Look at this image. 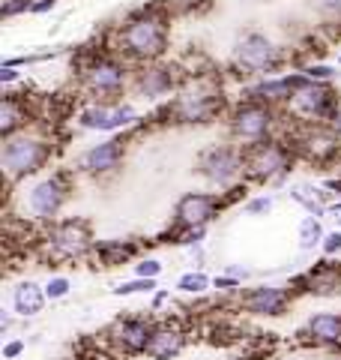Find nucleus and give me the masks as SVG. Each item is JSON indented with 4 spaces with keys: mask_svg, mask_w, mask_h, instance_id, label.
<instances>
[{
    "mask_svg": "<svg viewBox=\"0 0 341 360\" xmlns=\"http://www.w3.org/2000/svg\"><path fill=\"white\" fill-rule=\"evenodd\" d=\"M123 160H126V139H105L87 148L81 156L75 160V174H84V177H111L120 172Z\"/></svg>",
    "mask_w": 341,
    "mask_h": 360,
    "instance_id": "a211bd4d",
    "label": "nucleus"
},
{
    "mask_svg": "<svg viewBox=\"0 0 341 360\" xmlns=\"http://www.w3.org/2000/svg\"><path fill=\"white\" fill-rule=\"evenodd\" d=\"M300 336L314 348H341V312H314L302 324Z\"/></svg>",
    "mask_w": 341,
    "mask_h": 360,
    "instance_id": "4be33fe9",
    "label": "nucleus"
},
{
    "mask_svg": "<svg viewBox=\"0 0 341 360\" xmlns=\"http://www.w3.org/2000/svg\"><path fill=\"white\" fill-rule=\"evenodd\" d=\"M312 6L317 9V15L326 21H341V0H312Z\"/></svg>",
    "mask_w": 341,
    "mask_h": 360,
    "instance_id": "f704fd0d",
    "label": "nucleus"
},
{
    "mask_svg": "<svg viewBox=\"0 0 341 360\" xmlns=\"http://www.w3.org/2000/svg\"><path fill=\"white\" fill-rule=\"evenodd\" d=\"M227 111H231V103L219 84L203 75H189L180 94L162 105V117L174 127H207L213 120L227 117Z\"/></svg>",
    "mask_w": 341,
    "mask_h": 360,
    "instance_id": "f03ea898",
    "label": "nucleus"
},
{
    "mask_svg": "<svg viewBox=\"0 0 341 360\" xmlns=\"http://www.w3.org/2000/svg\"><path fill=\"white\" fill-rule=\"evenodd\" d=\"M213 288L215 291H231V295H240L243 283H240V279H234V276H227V274H222V276H213Z\"/></svg>",
    "mask_w": 341,
    "mask_h": 360,
    "instance_id": "4c0bfd02",
    "label": "nucleus"
},
{
    "mask_svg": "<svg viewBox=\"0 0 341 360\" xmlns=\"http://www.w3.org/2000/svg\"><path fill=\"white\" fill-rule=\"evenodd\" d=\"M39 255L48 264H63V262H81V258L93 255V229L87 219H57L51 225H45L39 234Z\"/></svg>",
    "mask_w": 341,
    "mask_h": 360,
    "instance_id": "0eeeda50",
    "label": "nucleus"
},
{
    "mask_svg": "<svg viewBox=\"0 0 341 360\" xmlns=\"http://www.w3.org/2000/svg\"><path fill=\"white\" fill-rule=\"evenodd\" d=\"M156 328V319L150 315H117L108 330H105V342L111 345L114 354L123 357H144L147 342H150V333Z\"/></svg>",
    "mask_w": 341,
    "mask_h": 360,
    "instance_id": "2eb2a0df",
    "label": "nucleus"
},
{
    "mask_svg": "<svg viewBox=\"0 0 341 360\" xmlns=\"http://www.w3.org/2000/svg\"><path fill=\"white\" fill-rule=\"evenodd\" d=\"M69 172H51L39 180H33L25 193V210L30 222L51 225L60 217V210L69 201Z\"/></svg>",
    "mask_w": 341,
    "mask_h": 360,
    "instance_id": "9b49d317",
    "label": "nucleus"
},
{
    "mask_svg": "<svg viewBox=\"0 0 341 360\" xmlns=\"http://www.w3.org/2000/svg\"><path fill=\"white\" fill-rule=\"evenodd\" d=\"M293 96L284 105V117L293 123H333L341 115V96L333 84L312 82L305 72H290Z\"/></svg>",
    "mask_w": 341,
    "mask_h": 360,
    "instance_id": "39448f33",
    "label": "nucleus"
},
{
    "mask_svg": "<svg viewBox=\"0 0 341 360\" xmlns=\"http://www.w3.org/2000/svg\"><path fill=\"white\" fill-rule=\"evenodd\" d=\"M180 295H207V291L213 288V276H207L203 270H186L183 276L177 279V285H174Z\"/></svg>",
    "mask_w": 341,
    "mask_h": 360,
    "instance_id": "bb28decb",
    "label": "nucleus"
},
{
    "mask_svg": "<svg viewBox=\"0 0 341 360\" xmlns=\"http://www.w3.org/2000/svg\"><path fill=\"white\" fill-rule=\"evenodd\" d=\"M135 70L129 60H123L117 51H102L78 66V82L90 103H120L132 90Z\"/></svg>",
    "mask_w": 341,
    "mask_h": 360,
    "instance_id": "7ed1b4c3",
    "label": "nucleus"
},
{
    "mask_svg": "<svg viewBox=\"0 0 341 360\" xmlns=\"http://www.w3.org/2000/svg\"><path fill=\"white\" fill-rule=\"evenodd\" d=\"M170 300V291L168 288H162V291H156V295H153V300H150V312H156V309H162L165 307V303Z\"/></svg>",
    "mask_w": 341,
    "mask_h": 360,
    "instance_id": "79ce46f5",
    "label": "nucleus"
},
{
    "mask_svg": "<svg viewBox=\"0 0 341 360\" xmlns=\"http://www.w3.org/2000/svg\"><path fill=\"white\" fill-rule=\"evenodd\" d=\"M338 66H341V54H338Z\"/></svg>",
    "mask_w": 341,
    "mask_h": 360,
    "instance_id": "de8ad7c7",
    "label": "nucleus"
},
{
    "mask_svg": "<svg viewBox=\"0 0 341 360\" xmlns=\"http://www.w3.org/2000/svg\"><path fill=\"white\" fill-rule=\"evenodd\" d=\"M33 120H36V115H33V108H30V96L9 90L4 96V105H0V135L13 139V135L30 129Z\"/></svg>",
    "mask_w": 341,
    "mask_h": 360,
    "instance_id": "412c9836",
    "label": "nucleus"
},
{
    "mask_svg": "<svg viewBox=\"0 0 341 360\" xmlns=\"http://www.w3.org/2000/svg\"><path fill=\"white\" fill-rule=\"evenodd\" d=\"M231 63L243 78H269V75H276L281 70L284 54L267 33L248 30L234 42Z\"/></svg>",
    "mask_w": 341,
    "mask_h": 360,
    "instance_id": "1a4fd4ad",
    "label": "nucleus"
},
{
    "mask_svg": "<svg viewBox=\"0 0 341 360\" xmlns=\"http://www.w3.org/2000/svg\"><path fill=\"white\" fill-rule=\"evenodd\" d=\"M288 195L293 205H300L309 217H317V219H323L329 207H333V201H329V193L323 186H314V184H293L288 189Z\"/></svg>",
    "mask_w": 341,
    "mask_h": 360,
    "instance_id": "b1692460",
    "label": "nucleus"
},
{
    "mask_svg": "<svg viewBox=\"0 0 341 360\" xmlns=\"http://www.w3.org/2000/svg\"><path fill=\"white\" fill-rule=\"evenodd\" d=\"M141 252V246L135 240H96L93 246V258L99 262V267H120L135 262Z\"/></svg>",
    "mask_w": 341,
    "mask_h": 360,
    "instance_id": "393cba45",
    "label": "nucleus"
},
{
    "mask_svg": "<svg viewBox=\"0 0 341 360\" xmlns=\"http://www.w3.org/2000/svg\"><path fill=\"white\" fill-rule=\"evenodd\" d=\"M162 270H165V264L159 262V258H138V264H135V276L159 279V276H162Z\"/></svg>",
    "mask_w": 341,
    "mask_h": 360,
    "instance_id": "473e14b6",
    "label": "nucleus"
},
{
    "mask_svg": "<svg viewBox=\"0 0 341 360\" xmlns=\"http://www.w3.org/2000/svg\"><path fill=\"white\" fill-rule=\"evenodd\" d=\"M33 4H36V0H0V15H4V18H15L21 13H30Z\"/></svg>",
    "mask_w": 341,
    "mask_h": 360,
    "instance_id": "72a5a7b5",
    "label": "nucleus"
},
{
    "mask_svg": "<svg viewBox=\"0 0 341 360\" xmlns=\"http://www.w3.org/2000/svg\"><path fill=\"white\" fill-rule=\"evenodd\" d=\"M45 303H48L45 285L33 283V279H25L13 288V315H18V319H36L45 309Z\"/></svg>",
    "mask_w": 341,
    "mask_h": 360,
    "instance_id": "5701e85b",
    "label": "nucleus"
},
{
    "mask_svg": "<svg viewBox=\"0 0 341 360\" xmlns=\"http://www.w3.org/2000/svg\"><path fill=\"white\" fill-rule=\"evenodd\" d=\"M21 82V72L15 70V66H4V63H0V84H18Z\"/></svg>",
    "mask_w": 341,
    "mask_h": 360,
    "instance_id": "58836bf2",
    "label": "nucleus"
},
{
    "mask_svg": "<svg viewBox=\"0 0 341 360\" xmlns=\"http://www.w3.org/2000/svg\"><path fill=\"white\" fill-rule=\"evenodd\" d=\"M323 189H326L329 195H338L341 198V177H326L323 180Z\"/></svg>",
    "mask_w": 341,
    "mask_h": 360,
    "instance_id": "37998d69",
    "label": "nucleus"
},
{
    "mask_svg": "<svg viewBox=\"0 0 341 360\" xmlns=\"http://www.w3.org/2000/svg\"><path fill=\"white\" fill-rule=\"evenodd\" d=\"M321 255L323 258H338L341 255V229L326 231V238L321 243Z\"/></svg>",
    "mask_w": 341,
    "mask_h": 360,
    "instance_id": "c9c22d12",
    "label": "nucleus"
},
{
    "mask_svg": "<svg viewBox=\"0 0 341 360\" xmlns=\"http://www.w3.org/2000/svg\"><path fill=\"white\" fill-rule=\"evenodd\" d=\"M293 288L290 285H276V283H260L252 288H243L236 295V307L246 315L255 319H281L293 307Z\"/></svg>",
    "mask_w": 341,
    "mask_h": 360,
    "instance_id": "dca6fc26",
    "label": "nucleus"
},
{
    "mask_svg": "<svg viewBox=\"0 0 341 360\" xmlns=\"http://www.w3.org/2000/svg\"><path fill=\"white\" fill-rule=\"evenodd\" d=\"M234 193H240V186L231 193H186L177 198L174 205V231H189V229H210V225L222 217V210L236 201Z\"/></svg>",
    "mask_w": 341,
    "mask_h": 360,
    "instance_id": "4468645a",
    "label": "nucleus"
},
{
    "mask_svg": "<svg viewBox=\"0 0 341 360\" xmlns=\"http://www.w3.org/2000/svg\"><path fill=\"white\" fill-rule=\"evenodd\" d=\"M300 160L312 165H329L341 156V135L329 123H293L284 135Z\"/></svg>",
    "mask_w": 341,
    "mask_h": 360,
    "instance_id": "ddd939ff",
    "label": "nucleus"
},
{
    "mask_svg": "<svg viewBox=\"0 0 341 360\" xmlns=\"http://www.w3.org/2000/svg\"><path fill=\"white\" fill-rule=\"evenodd\" d=\"M195 172L207 180L210 186L231 193L240 184H246V148L234 141L210 144L203 148L195 160Z\"/></svg>",
    "mask_w": 341,
    "mask_h": 360,
    "instance_id": "6e6552de",
    "label": "nucleus"
},
{
    "mask_svg": "<svg viewBox=\"0 0 341 360\" xmlns=\"http://www.w3.org/2000/svg\"><path fill=\"white\" fill-rule=\"evenodd\" d=\"M186 78H189V72L180 63H170V60L144 63L135 70L129 94L144 99V103H162V99H174L180 94Z\"/></svg>",
    "mask_w": 341,
    "mask_h": 360,
    "instance_id": "f8f14e48",
    "label": "nucleus"
},
{
    "mask_svg": "<svg viewBox=\"0 0 341 360\" xmlns=\"http://www.w3.org/2000/svg\"><path fill=\"white\" fill-rule=\"evenodd\" d=\"M326 238V231H323V225L317 217H305L300 219V229H297V240H300V250L302 252H312V250H321V243Z\"/></svg>",
    "mask_w": 341,
    "mask_h": 360,
    "instance_id": "a878e982",
    "label": "nucleus"
},
{
    "mask_svg": "<svg viewBox=\"0 0 341 360\" xmlns=\"http://www.w3.org/2000/svg\"><path fill=\"white\" fill-rule=\"evenodd\" d=\"M300 72H305L312 82H326L329 84L338 70H335V66H329V63H305V66H300Z\"/></svg>",
    "mask_w": 341,
    "mask_h": 360,
    "instance_id": "2f4dec72",
    "label": "nucleus"
},
{
    "mask_svg": "<svg viewBox=\"0 0 341 360\" xmlns=\"http://www.w3.org/2000/svg\"><path fill=\"white\" fill-rule=\"evenodd\" d=\"M284 117V111L276 105H267L260 99H236L227 111V135L234 144L240 148H255L269 139H279V123Z\"/></svg>",
    "mask_w": 341,
    "mask_h": 360,
    "instance_id": "423d86ee",
    "label": "nucleus"
},
{
    "mask_svg": "<svg viewBox=\"0 0 341 360\" xmlns=\"http://www.w3.org/2000/svg\"><path fill=\"white\" fill-rule=\"evenodd\" d=\"M170 15L159 4L138 9L135 15H129L123 25L114 30L111 51H117L123 60H129L135 66L165 60L168 45H170Z\"/></svg>",
    "mask_w": 341,
    "mask_h": 360,
    "instance_id": "f257e3e1",
    "label": "nucleus"
},
{
    "mask_svg": "<svg viewBox=\"0 0 341 360\" xmlns=\"http://www.w3.org/2000/svg\"><path fill=\"white\" fill-rule=\"evenodd\" d=\"M42 285H45V297H48V300H63V297H69V291H72L69 276H63V274L48 276Z\"/></svg>",
    "mask_w": 341,
    "mask_h": 360,
    "instance_id": "c756f323",
    "label": "nucleus"
},
{
    "mask_svg": "<svg viewBox=\"0 0 341 360\" xmlns=\"http://www.w3.org/2000/svg\"><path fill=\"white\" fill-rule=\"evenodd\" d=\"M225 274H227V276H234V279H240V283L252 279V270H248V267H240V264H227V267H225Z\"/></svg>",
    "mask_w": 341,
    "mask_h": 360,
    "instance_id": "ea45409f",
    "label": "nucleus"
},
{
    "mask_svg": "<svg viewBox=\"0 0 341 360\" xmlns=\"http://www.w3.org/2000/svg\"><path fill=\"white\" fill-rule=\"evenodd\" d=\"M272 207H276V198L264 193V195L248 198L246 205H243V213H246V217H269Z\"/></svg>",
    "mask_w": 341,
    "mask_h": 360,
    "instance_id": "7c9ffc66",
    "label": "nucleus"
},
{
    "mask_svg": "<svg viewBox=\"0 0 341 360\" xmlns=\"http://www.w3.org/2000/svg\"><path fill=\"white\" fill-rule=\"evenodd\" d=\"M293 295H312V297H335L341 295V267L333 262H317L309 267L302 276H297L290 283Z\"/></svg>",
    "mask_w": 341,
    "mask_h": 360,
    "instance_id": "aec40b11",
    "label": "nucleus"
},
{
    "mask_svg": "<svg viewBox=\"0 0 341 360\" xmlns=\"http://www.w3.org/2000/svg\"><path fill=\"white\" fill-rule=\"evenodd\" d=\"M329 213H333V217H341V198H338V201H333V207H329Z\"/></svg>",
    "mask_w": 341,
    "mask_h": 360,
    "instance_id": "c03bdc74",
    "label": "nucleus"
},
{
    "mask_svg": "<svg viewBox=\"0 0 341 360\" xmlns=\"http://www.w3.org/2000/svg\"><path fill=\"white\" fill-rule=\"evenodd\" d=\"M210 4L213 0H159V6H162L168 15H192V13L207 9Z\"/></svg>",
    "mask_w": 341,
    "mask_h": 360,
    "instance_id": "c85d7f7f",
    "label": "nucleus"
},
{
    "mask_svg": "<svg viewBox=\"0 0 341 360\" xmlns=\"http://www.w3.org/2000/svg\"><path fill=\"white\" fill-rule=\"evenodd\" d=\"M297 160V150L284 135L246 148V184H281Z\"/></svg>",
    "mask_w": 341,
    "mask_h": 360,
    "instance_id": "9d476101",
    "label": "nucleus"
},
{
    "mask_svg": "<svg viewBox=\"0 0 341 360\" xmlns=\"http://www.w3.org/2000/svg\"><path fill=\"white\" fill-rule=\"evenodd\" d=\"M284 360H300V357H284Z\"/></svg>",
    "mask_w": 341,
    "mask_h": 360,
    "instance_id": "a18cd8bd",
    "label": "nucleus"
},
{
    "mask_svg": "<svg viewBox=\"0 0 341 360\" xmlns=\"http://www.w3.org/2000/svg\"><path fill=\"white\" fill-rule=\"evenodd\" d=\"M54 9H57V0H36L30 15H45V13H54Z\"/></svg>",
    "mask_w": 341,
    "mask_h": 360,
    "instance_id": "a19ab883",
    "label": "nucleus"
},
{
    "mask_svg": "<svg viewBox=\"0 0 341 360\" xmlns=\"http://www.w3.org/2000/svg\"><path fill=\"white\" fill-rule=\"evenodd\" d=\"M156 291H159V279H141V276H135V279H126V283L114 285L111 295L114 297H135V295H156Z\"/></svg>",
    "mask_w": 341,
    "mask_h": 360,
    "instance_id": "cd10ccee",
    "label": "nucleus"
},
{
    "mask_svg": "<svg viewBox=\"0 0 341 360\" xmlns=\"http://www.w3.org/2000/svg\"><path fill=\"white\" fill-rule=\"evenodd\" d=\"M54 156V139L39 127H30L25 132L4 139V150H0V168H4V184L15 186L21 180L39 174Z\"/></svg>",
    "mask_w": 341,
    "mask_h": 360,
    "instance_id": "20e7f679",
    "label": "nucleus"
},
{
    "mask_svg": "<svg viewBox=\"0 0 341 360\" xmlns=\"http://www.w3.org/2000/svg\"><path fill=\"white\" fill-rule=\"evenodd\" d=\"M333 360H341V354H335V357H333Z\"/></svg>",
    "mask_w": 341,
    "mask_h": 360,
    "instance_id": "49530a36",
    "label": "nucleus"
},
{
    "mask_svg": "<svg viewBox=\"0 0 341 360\" xmlns=\"http://www.w3.org/2000/svg\"><path fill=\"white\" fill-rule=\"evenodd\" d=\"M189 345V333L180 321L174 319H159L156 328L150 333V342H147V360H177L186 352Z\"/></svg>",
    "mask_w": 341,
    "mask_h": 360,
    "instance_id": "6ab92c4d",
    "label": "nucleus"
},
{
    "mask_svg": "<svg viewBox=\"0 0 341 360\" xmlns=\"http://www.w3.org/2000/svg\"><path fill=\"white\" fill-rule=\"evenodd\" d=\"M25 352H27V340H21V336H13V340L4 342V360H18Z\"/></svg>",
    "mask_w": 341,
    "mask_h": 360,
    "instance_id": "e433bc0d",
    "label": "nucleus"
},
{
    "mask_svg": "<svg viewBox=\"0 0 341 360\" xmlns=\"http://www.w3.org/2000/svg\"><path fill=\"white\" fill-rule=\"evenodd\" d=\"M141 120L138 108L126 99L120 103H87L78 111L75 123L87 132H120V129H132Z\"/></svg>",
    "mask_w": 341,
    "mask_h": 360,
    "instance_id": "f3484780",
    "label": "nucleus"
}]
</instances>
